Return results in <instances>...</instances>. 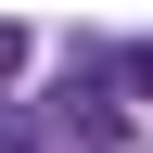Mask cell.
Returning a JSON list of instances; mask_svg holds the SVG:
<instances>
[{"label": "cell", "mask_w": 153, "mask_h": 153, "mask_svg": "<svg viewBox=\"0 0 153 153\" xmlns=\"http://www.w3.org/2000/svg\"><path fill=\"white\" fill-rule=\"evenodd\" d=\"M115 76H128V89H140V102H153V51H115Z\"/></svg>", "instance_id": "3957f363"}, {"label": "cell", "mask_w": 153, "mask_h": 153, "mask_svg": "<svg viewBox=\"0 0 153 153\" xmlns=\"http://www.w3.org/2000/svg\"><path fill=\"white\" fill-rule=\"evenodd\" d=\"M51 115H64L76 140H115V128H128V102H102V76H89V64H64V89H51Z\"/></svg>", "instance_id": "6da1fadb"}, {"label": "cell", "mask_w": 153, "mask_h": 153, "mask_svg": "<svg viewBox=\"0 0 153 153\" xmlns=\"http://www.w3.org/2000/svg\"><path fill=\"white\" fill-rule=\"evenodd\" d=\"M0 153H38V115H13V102H0Z\"/></svg>", "instance_id": "7a4b0ae2"}]
</instances>
